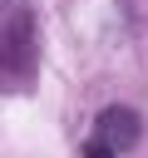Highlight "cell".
<instances>
[{
  "instance_id": "1",
  "label": "cell",
  "mask_w": 148,
  "mask_h": 158,
  "mask_svg": "<svg viewBox=\"0 0 148 158\" xmlns=\"http://www.w3.org/2000/svg\"><path fill=\"white\" fill-rule=\"evenodd\" d=\"M138 133H143V123H138V114H133V109H104V114H99V123H94V143H104V148H113V153L133 148V143H138Z\"/></svg>"
},
{
  "instance_id": "2",
  "label": "cell",
  "mask_w": 148,
  "mask_h": 158,
  "mask_svg": "<svg viewBox=\"0 0 148 158\" xmlns=\"http://www.w3.org/2000/svg\"><path fill=\"white\" fill-rule=\"evenodd\" d=\"M84 158H113V148H104V143H89V148H84Z\"/></svg>"
}]
</instances>
